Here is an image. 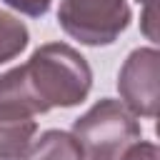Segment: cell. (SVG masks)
I'll return each mask as SVG.
<instances>
[{
	"instance_id": "3",
	"label": "cell",
	"mask_w": 160,
	"mask_h": 160,
	"mask_svg": "<svg viewBox=\"0 0 160 160\" xmlns=\"http://www.w3.org/2000/svg\"><path fill=\"white\" fill-rule=\"evenodd\" d=\"M128 0H60L58 22L62 32L82 45H112L130 25Z\"/></svg>"
},
{
	"instance_id": "9",
	"label": "cell",
	"mask_w": 160,
	"mask_h": 160,
	"mask_svg": "<svg viewBox=\"0 0 160 160\" xmlns=\"http://www.w3.org/2000/svg\"><path fill=\"white\" fill-rule=\"evenodd\" d=\"M155 5H148L145 10H142V15H140V28H142V32L148 35V40H158V30H155Z\"/></svg>"
},
{
	"instance_id": "6",
	"label": "cell",
	"mask_w": 160,
	"mask_h": 160,
	"mask_svg": "<svg viewBox=\"0 0 160 160\" xmlns=\"http://www.w3.org/2000/svg\"><path fill=\"white\" fill-rule=\"evenodd\" d=\"M18 160H85L78 140L68 130H45L25 148Z\"/></svg>"
},
{
	"instance_id": "8",
	"label": "cell",
	"mask_w": 160,
	"mask_h": 160,
	"mask_svg": "<svg viewBox=\"0 0 160 160\" xmlns=\"http://www.w3.org/2000/svg\"><path fill=\"white\" fill-rule=\"evenodd\" d=\"M120 160H160V150H158L155 142L140 138V140H135V142L120 155Z\"/></svg>"
},
{
	"instance_id": "5",
	"label": "cell",
	"mask_w": 160,
	"mask_h": 160,
	"mask_svg": "<svg viewBox=\"0 0 160 160\" xmlns=\"http://www.w3.org/2000/svg\"><path fill=\"white\" fill-rule=\"evenodd\" d=\"M38 132L35 115L0 105V160H18Z\"/></svg>"
},
{
	"instance_id": "2",
	"label": "cell",
	"mask_w": 160,
	"mask_h": 160,
	"mask_svg": "<svg viewBox=\"0 0 160 160\" xmlns=\"http://www.w3.org/2000/svg\"><path fill=\"white\" fill-rule=\"evenodd\" d=\"M70 132L85 160H120V155L142 138L138 118L112 98H100L72 122Z\"/></svg>"
},
{
	"instance_id": "4",
	"label": "cell",
	"mask_w": 160,
	"mask_h": 160,
	"mask_svg": "<svg viewBox=\"0 0 160 160\" xmlns=\"http://www.w3.org/2000/svg\"><path fill=\"white\" fill-rule=\"evenodd\" d=\"M160 78V52L155 48H135L120 72H118V92L120 102L135 115L152 120L158 115V80Z\"/></svg>"
},
{
	"instance_id": "7",
	"label": "cell",
	"mask_w": 160,
	"mask_h": 160,
	"mask_svg": "<svg viewBox=\"0 0 160 160\" xmlns=\"http://www.w3.org/2000/svg\"><path fill=\"white\" fill-rule=\"evenodd\" d=\"M30 42L28 25L12 12L0 10V65L15 60Z\"/></svg>"
},
{
	"instance_id": "10",
	"label": "cell",
	"mask_w": 160,
	"mask_h": 160,
	"mask_svg": "<svg viewBox=\"0 0 160 160\" xmlns=\"http://www.w3.org/2000/svg\"><path fill=\"white\" fill-rule=\"evenodd\" d=\"M138 2H140L142 8H148V5H155V0H138Z\"/></svg>"
},
{
	"instance_id": "1",
	"label": "cell",
	"mask_w": 160,
	"mask_h": 160,
	"mask_svg": "<svg viewBox=\"0 0 160 160\" xmlns=\"http://www.w3.org/2000/svg\"><path fill=\"white\" fill-rule=\"evenodd\" d=\"M90 88L92 70L80 50L68 42H45L22 65L0 75V105L42 115L52 108L80 105Z\"/></svg>"
}]
</instances>
